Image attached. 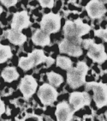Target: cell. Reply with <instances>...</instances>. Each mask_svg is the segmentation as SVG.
<instances>
[{"instance_id": "obj_1", "label": "cell", "mask_w": 107, "mask_h": 121, "mask_svg": "<svg viewBox=\"0 0 107 121\" xmlns=\"http://www.w3.org/2000/svg\"><path fill=\"white\" fill-rule=\"evenodd\" d=\"M88 67L84 62H79L76 67H71L67 71V81L73 89L79 88L85 83L86 72Z\"/></svg>"}, {"instance_id": "obj_2", "label": "cell", "mask_w": 107, "mask_h": 121, "mask_svg": "<svg viewBox=\"0 0 107 121\" xmlns=\"http://www.w3.org/2000/svg\"><path fill=\"white\" fill-rule=\"evenodd\" d=\"M84 48L88 50L87 55L94 62L103 63L106 60L107 56L105 51V47L102 44H95L93 40H85L82 42Z\"/></svg>"}, {"instance_id": "obj_3", "label": "cell", "mask_w": 107, "mask_h": 121, "mask_svg": "<svg viewBox=\"0 0 107 121\" xmlns=\"http://www.w3.org/2000/svg\"><path fill=\"white\" fill-rule=\"evenodd\" d=\"M47 57L41 50H34L28 55L27 58H21L19 60V66L23 70H28L33 66L46 62Z\"/></svg>"}, {"instance_id": "obj_4", "label": "cell", "mask_w": 107, "mask_h": 121, "mask_svg": "<svg viewBox=\"0 0 107 121\" xmlns=\"http://www.w3.org/2000/svg\"><path fill=\"white\" fill-rule=\"evenodd\" d=\"M82 40L80 39H63L59 45V50L61 52L67 53L70 56L79 57L82 54L81 47Z\"/></svg>"}, {"instance_id": "obj_5", "label": "cell", "mask_w": 107, "mask_h": 121, "mask_svg": "<svg viewBox=\"0 0 107 121\" xmlns=\"http://www.w3.org/2000/svg\"><path fill=\"white\" fill-rule=\"evenodd\" d=\"M87 89L93 90V100L99 108H101L107 104V86L102 82H89L86 84Z\"/></svg>"}, {"instance_id": "obj_6", "label": "cell", "mask_w": 107, "mask_h": 121, "mask_svg": "<svg viewBox=\"0 0 107 121\" xmlns=\"http://www.w3.org/2000/svg\"><path fill=\"white\" fill-rule=\"evenodd\" d=\"M60 16L58 14H49L45 15L40 22L41 30L50 35L51 33H56L60 29Z\"/></svg>"}, {"instance_id": "obj_7", "label": "cell", "mask_w": 107, "mask_h": 121, "mask_svg": "<svg viewBox=\"0 0 107 121\" xmlns=\"http://www.w3.org/2000/svg\"><path fill=\"white\" fill-rule=\"evenodd\" d=\"M38 96L44 105H51L57 100L58 92L50 84H43L39 89Z\"/></svg>"}, {"instance_id": "obj_8", "label": "cell", "mask_w": 107, "mask_h": 121, "mask_svg": "<svg viewBox=\"0 0 107 121\" xmlns=\"http://www.w3.org/2000/svg\"><path fill=\"white\" fill-rule=\"evenodd\" d=\"M70 105L74 112L81 109L84 106H88L91 102L90 96L86 92H74L70 96Z\"/></svg>"}, {"instance_id": "obj_9", "label": "cell", "mask_w": 107, "mask_h": 121, "mask_svg": "<svg viewBox=\"0 0 107 121\" xmlns=\"http://www.w3.org/2000/svg\"><path fill=\"white\" fill-rule=\"evenodd\" d=\"M37 86V82L32 76H25L20 85V89L23 94L24 99H28L33 95L36 91Z\"/></svg>"}, {"instance_id": "obj_10", "label": "cell", "mask_w": 107, "mask_h": 121, "mask_svg": "<svg viewBox=\"0 0 107 121\" xmlns=\"http://www.w3.org/2000/svg\"><path fill=\"white\" fill-rule=\"evenodd\" d=\"M105 2L99 1V0H92L89 2L86 6V9L87 11V14L92 18H100L104 16V14L106 11V9L105 7Z\"/></svg>"}, {"instance_id": "obj_11", "label": "cell", "mask_w": 107, "mask_h": 121, "mask_svg": "<svg viewBox=\"0 0 107 121\" xmlns=\"http://www.w3.org/2000/svg\"><path fill=\"white\" fill-rule=\"evenodd\" d=\"M29 25H30V21L27 11L17 12L14 15L11 22V29L21 32V30L28 28Z\"/></svg>"}, {"instance_id": "obj_12", "label": "cell", "mask_w": 107, "mask_h": 121, "mask_svg": "<svg viewBox=\"0 0 107 121\" xmlns=\"http://www.w3.org/2000/svg\"><path fill=\"white\" fill-rule=\"evenodd\" d=\"M74 111L67 102L63 101L57 106L56 116L58 121H71Z\"/></svg>"}, {"instance_id": "obj_13", "label": "cell", "mask_w": 107, "mask_h": 121, "mask_svg": "<svg viewBox=\"0 0 107 121\" xmlns=\"http://www.w3.org/2000/svg\"><path fill=\"white\" fill-rule=\"evenodd\" d=\"M33 41L37 46L45 47L50 44V35L41 29H38L33 35Z\"/></svg>"}, {"instance_id": "obj_14", "label": "cell", "mask_w": 107, "mask_h": 121, "mask_svg": "<svg viewBox=\"0 0 107 121\" xmlns=\"http://www.w3.org/2000/svg\"><path fill=\"white\" fill-rule=\"evenodd\" d=\"M7 38L12 44L15 45H21L26 41L27 38L24 35H22L20 31L10 29L7 31Z\"/></svg>"}, {"instance_id": "obj_15", "label": "cell", "mask_w": 107, "mask_h": 121, "mask_svg": "<svg viewBox=\"0 0 107 121\" xmlns=\"http://www.w3.org/2000/svg\"><path fill=\"white\" fill-rule=\"evenodd\" d=\"M2 77L6 82H10L16 80L19 77V74L16 68L14 67H6L4 69L2 72Z\"/></svg>"}, {"instance_id": "obj_16", "label": "cell", "mask_w": 107, "mask_h": 121, "mask_svg": "<svg viewBox=\"0 0 107 121\" xmlns=\"http://www.w3.org/2000/svg\"><path fill=\"white\" fill-rule=\"evenodd\" d=\"M12 57L11 49L9 46H3L0 44V64L4 63Z\"/></svg>"}, {"instance_id": "obj_17", "label": "cell", "mask_w": 107, "mask_h": 121, "mask_svg": "<svg viewBox=\"0 0 107 121\" xmlns=\"http://www.w3.org/2000/svg\"><path fill=\"white\" fill-rule=\"evenodd\" d=\"M47 77H48V80L50 82V84H51V86H54V87H58L63 81V77L55 72L48 73Z\"/></svg>"}, {"instance_id": "obj_18", "label": "cell", "mask_w": 107, "mask_h": 121, "mask_svg": "<svg viewBox=\"0 0 107 121\" xmlns=\"http://www.w3.org/2000/svg\"><path fill=\"white\" fill-rule=\"evenodd\" d=\"M57 65L63 70H69L72 67V62L70 58L59 56L57 58Z\"/></svg>"}, {"instance_id": "obj_19", "label": "cell", "mask_w": 107, "mask_h": 121, "mask_svg": "<svg viewBox=\"0 0 107 121\" xmlns=\"http://www.w3.org/2000/svg\"><path fill=\"white\" fill-rule=\"evenodd\" d=\"M94 35L96 36H98V37H100L104 39V40L106 41V39H107V31L104 30V29H99V30H95L94 31Z\"/></svg>"}, {"instance_id": "obj_20", "label": "cell", "mask_w": 107, "mask_h": 121, "mask_svg": "<svg viewBox=\"0 0 107 121\" xmlns=\"http://www.w3.org/2000/svg\"><path fill=\"white\" fill-rule=\"evenodd\" d=\"M40 4H41L42 7H46V8H52L54 5V1L53 0H40L39 1Z\"/></svg>"}, {"instance_id": "obj_21", "label": "cell", "mask_w": 107, "mask_h": 121, "mask_svg": "<svg viewBox=\"0 0 107 121\" xmlns=\"http://www.w3.org/2000/svg\"><path fill=\"white\" fill-rule=\"evenodd\" d=\"M2 2V4H4L6 6V7H11V6H13L14 4H16L17 3L16 0H2L1 1Z\"/></svg>"}, {"instance_id": "obj_22", "label": "cell", "mask_w": 107, "mask_h": 121, "mask_svg": "<svg viewBox=\"0 0 107 121\" xmlns=\"http://www.w3.org/2000/svg\"><path fill=\"white\" fill-rule=\"evenodd\" d=\"M5 112V106H4V103L3 102L1 99H0V116L2 115L3 113H4Z\"/></svg>"}, {"instance_id": "obj_23", "label": "cell", "mask_w": 107, "mask_h": 121, "mask_svg": "<svg viewBox=\"0 0 107 121\" xmlns=\"http://www.w3.org/2000/svg\"><path fill=\"white\" fill-rule=\"evenodd\" d=\"M46 65L47 66H50L51 65H52V64L54 63V59L52 58H47V60H46Z\"/></svg>"}, {"instance_id": "obj_24", "label": "cell", "mask_w": 107, "mask_h": 121, "mask_svg": "<svg viewBox=\"0 0 107 121\" xmlns=\"http://www.w3.org/2000/svg\"><path fill=\"white\" fill-rule=\"evenodd\" d=\"M2 11H3V9H2V7L0 6V15H1V13H2Z\"/></svg>"}]
</instances>
